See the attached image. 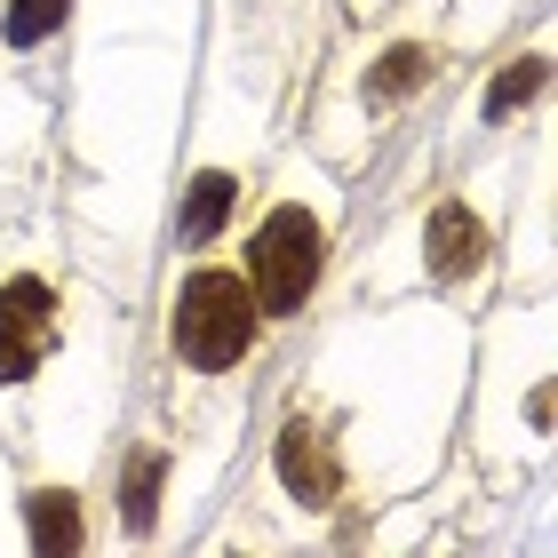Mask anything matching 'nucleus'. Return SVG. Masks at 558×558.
Returning <instances> with one entry per match:
<instances>
[{
	"label": "nucleus",
	"mask_w": 558,
	"mask_h": 558,
	"mask_svg": "<svg viewBox=\"0 0 558 558\" xmlns=\"http://www.w3.org/2000/svg\"><path fill=\"white\" fill-rule=\"evenodd\" d=\"M526 9H543V0H447V40H454V57H478V48H495Z\"/></svg>",
	"instance_id": "12"
},
{
	"label": "nucleus",
	"mask_w": 558,
	"mask_h": 558,
	"mask_svg": "<svg viewBox=\"0 0 558 558\" xmlns=\"http://www.w3.org/2000/svg\"><path fill=\"white\" fill-rule=\"evenodd\" d=\"M471 384V319L439 295H375L319 336L264 439V511L327 526L343 511H399L447 463Z\"/></svg>",
	"instance_id": "1"
},
{
	"label": "nucleus",
	"mask_w": 558,
	"mask_h": 558,
	"mask_svg": "<svg viewBox=\"0 0 558 558\" xmlns=\"http://www.w3.org/2000/svg\"><path fill=\"white\" fill-rule=\"evenodd\" d=\"M447 72H454V40H447V16L430 0H399V9L367 16L360 40L336 64L319 57L312 88H303V112H312L303 151L351 184L375 160V144L447 88Z\"/></svg>",
	"instance_id": "3"
},
{
	"label": "nucleus",
	"mask_w": 558,
	"mask_h": 558,
	"mask_svg": "<svg viewBox=\"0 0 558 558\" xmlns=\"http://www.w3.org/2000/svg\"><path fill=\"white\" fill-rule=\"evenodd\" d=\"M199 0H81L64 72V160H72V232L88 264L144 279L151 232L168 208L175 144L192 112Z\"/></svg>",
	"instance_id": "2"
},
{
	"label": "nucleus",
	"mask_w": 558,
	"mask_h": 558,
	"mask_svg": "<svg viewBox=\"0 0 558 558\" xmlns=\"http://www.w3.org/2000/svg\"><path fill=\"white\" fill-rule=\"evenodd\" d=\"M502 264V232L487 216V199L471 184H447V192H423L408 216L384 232V247L367 256L360 288L367 295H439V303H463L471 288H487Z\"/></svg>",
	"instance_id": "6"
},
{
	"label": "nucleus",
	"mask_w": 558,
	"mask_h": 558,
	"mask_svg": "<svg viewBox=\"0 0 558 558\" xmlns=\"http://www.w3.org/2000/svg\"><path fill=\"white\" fill-rule=\"evenodd\" d=\"M16 526H24V550H88V519H81V487L72 478L16 487Z\"/></svg>",
	"instance_id": "10"
},
{
	"label": "nucleus",
	"mask_w": 558,
	"mask_h": 558,
	"mask_svg": "<svg viewBox=\"0 0 558 558\" xmlns=\"http://www.w3.org/2000/svg\"><path fill=\"white\" fill-rule=\"evenodd\" d=\"M384 9H399V0H343V16H351V24H367V16H384Z\"/></svg>",
	"instance_id": "13"
},
{
	"label": "nucleus",
	"mask_w": 558,
	"mask_h": 558,
	"mask_svg": "<svg viewBox=\"0 0 558 558\" xmlns=\"http://www.w3.org/2000/svg\"><path fill=\"white\" fill-rule=\"evenodd\" d=\"M543 96H550V48H543V40H526V48H511V57H502L495 81L478 88L471 120H478L487 136H511L519 120H543Z\"/></svg>",
	"instance_id": "9"
},
{
	"label": "nucleus",
	"mask_w": 558,
	"mask_h": 558,
	"mask_svg": "<svg viewBox=\"0 0 558 558\" xmlns=\"http://www.w3.org/2000/svg\"><path fill=\"white\" fill-rule=\"evenodd\" d=\"M240 271L256 288V312L271 327H295L303 312H319L327 279L343 256V175L319 168L312 151H271L256 199L240 208Z\"/></svg>",
	"instance_id": "4"
},
{
	"label": "nucleus",
	"mask_w": 558,
	"mask_h": 558,
	"mask_svg": "<svg viewBox=\"0 0 558 558\" xmlns=\"http://www.w3.org/2000/svg\"><path fill=\"white\" fill-rule=\"evenodd\" d=\"M160 336L168 367L192 391V415H208V430H232L247 415V367L264 360L271 319L256 312V288L232 256H175V279L160 295Z\"/></svg>",
	"instance_id": "5"
},
{
	"label": "nucleus",
	"mask_w": 558,
	"mask_h": 558,
	"mask_svg": "<svg viewBox=\"0 0 558 558\" xmlns=\"http://www.w3.org/2000/svg\"><path fill=\"white\" fill-rule=\"evenodd\" d=\"M471 399V439H478V463H487V478H526L550 463V303L526 295L519 303V367H495L471 375L463 384Z\"/></svg>",
	"instance_id": "7"
},
{
	"label": "nucleus",
	"mask_w": 558,
	"mask_h": 558,
	"mask_svg": "<svg viewBox=\"0 0 558 558\" xmlns=\"http://www.w3.org/2000/svg\"><path fill=\"white\" fill-rule=\"evenodd\" d=\"M72 9L81 0H0V48H9V64H33L48 40H64Z\"/></svg>",
	"instance_id": "11"
},
{
	"label": "nucleus",
	"mask_w": 558,
	"mask_h": 558,
	"mask_svg": "<svg viewBox=\"0 0 558 558\" xmlns=\"http://www.w3.org/2000/svg\"><path fill=\"white\" fill-rule=\"evenodd\" d=\"M72 319L81 312H72V288L57 271H40V264L0 271V408L40 391V375L57 367Z\"/></svg>",
	"instance_id": "8"
}]
</instances>
